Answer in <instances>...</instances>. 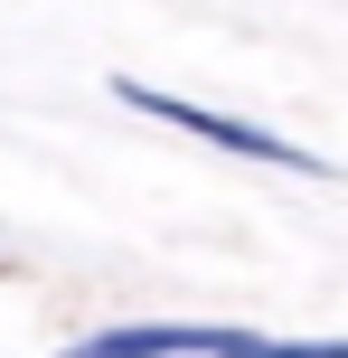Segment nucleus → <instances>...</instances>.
Returning a JSON list of instances; mask_svg holds the SVG:
<instances>
[{"mask_svg":"<svg viewBox=\"0 0 348 358\" xmlns=\"http://www.w3.org/2000/svg\"><path fill=\"white\" fill-rule=\"evenodd\" d=\"M132 113H160V123H179V132H198V142H217V151H245V161H273V170H330V161H311V151H292V142H273L264 123H236V113H207V104H179V94H151V85H113Z\"/></svg>","mask_w":348,"mask_h":358,"instance_id":"nucleus-1","label":"nucleus"},{"mask_svg":"<svg viewBox=\"0 0 348 358\" xmlns=\"http://www.w3.org/2000/svg\"><path fill=\"white\" fill-rule=\"evenodd\" d=\"M94 358H255V330H188V321H151V330H94Z\"/></svg>","mask_w":348,"mask_h":358,"instance_id":"nucleus-2","label":"nucleus"}]
</instances>
